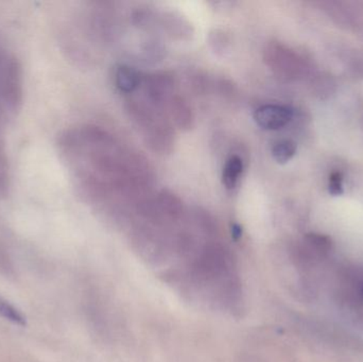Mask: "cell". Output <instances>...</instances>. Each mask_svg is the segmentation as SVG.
Masks as SVG:
<instances>
[{
    "instance_id": "obj_1",
    "label": "cell",
    "mask_w": 363,
    "mask_h": 362,
    "mask_svg": "<svg viewBox=\"0 0 363 362\" xmlns=\"http://www.w3.org/2000/svg\"><path fill=\"white\" fill-rule=\"evenodd\" d=\"M128 112L152 150L160 153L172 150L174 134L157 106L150 101L145 104L143 101L131 100L128 104Z\"/></svg>"
},
{
    "instance_id": "obj_2",
    "label": "cell",
    "mask_w": 363,
    "mask_h": 362,
    "mask_svg": "<svg viewBox=\"0 0 363 362\" xmlns=\"http://www.w3.org/2000/svg\"><path fill=\"white\" fill-rule=\"evenodd\" d=\"M23 81L21 63L13 53L0 49V110L14 116L23 103Z\"/></svg>"
},
{
    "instance_id": "obj_3",
    "label": "cell",
    "mask_w": 363,
    "mask_h": 362,
    "mask_svg": "<svg viewBox=\"0 0 363 362\" xmlns=\"http://www.w3.org/2000/svg\"><path fill=\"white\" fill-rule=\"evenodd\" d=\"M291 119L292 111L279 104H264L254 112V120L257 125L269 131L283 129Z\"/></svg>"
},
{
    "instance_id": "obj_4",
    "label": "cell",
    "mask_w": 363,
    "mask_h": 362,
    "mask_svg": "<svg viewBox=\"0 0 363 362\" xmlns=\"http://www.w3.org/2000/svg\"><path fill=\"white\" fill-rule=\"evenodd\" d=\"M264 59L267 65L281 76H292L296 69V57L288 49L277 43H272L266 47Z\"/></svg>"
},
{
    "instance_id": "obj_5",
    "label": "cell",
    "mask_w": 363,
    "mask_h": 362,
    "mask_svg": "<svg viewBox=\"0 0 363 362\" xmlns=\"http://www.w3.org/2000/svg\"><path fill=\"white\" fill-rule=\"evenodd\" d=\"M163 108L167 110L170 119L179 129L188 131L194 127V112L188 102L178 94L174 93V95L170 96Z\"/></svg>"
},
{
    "instance_id": "obj_6",
    "label": "cell",
    "mask_w": 363,
    "mask_h": 362,
    "mask_svg": "<svg viewBox=\"0 0 363 362\" xmlns=\"http://www.w3.org/2000/svg\"><path fill=\"white\" fill-rule=\"evenodd\" d=\"M160 17L161 27L168 35L179 40H191L194 29L185 17L174 12H164Z\"/></svg>"
},
{
    "instance_id": "obj_7",
    "label": "cell",
    "mask_w": 363,
    "mask_h": 362,
    "mask_svg": "<svg viewBox=\"0 0 363 362\" xmlns=\"http://www.w3.org/2000/svg\"><path fill=\"white\" fill-rule=\"evenodd\" d=\"M115 83L119 91L125 94H131L140 87L142 78L135 68L121 65L115 72Z\"/></svg>"
},
{
    "instance_id": "obj_8",
    "label": "cell",
    "mask_w": 363,
    "mask_h": 362,
    "mask_svg": "<svg viewBox=\"0 0 363 362\" xmlns=\"http://www.w3.org/2000/svg\"><path fill=\"white\" fill-rule=\"evenodd\" d=\"M243 169H245V165L239 155L235 154L228 157L222 171V183L226 189L233 191L238 186Z\"/></svg>"
},
{
    "instance_id": "obj_9",
    "label": "cell",
    "mask_w": 363,
    "mask_h": 362,
    "mask_svg": "<svg viewBox=\"0 0 363 362\" xmlns=\"http://www.w3.org/2000/svg\"><path fill=\"white\" fill-rule=\"evenodd\" d=\"M296 142L290 140H281L272 147V157L279 164H286L296 155Z\"/></svg>"
},
{
    "instance_id": "obj_10",
    "label": "cell",
    "mask_w": 363,
    "mask_h": 362,
    "mask_svg": "<svg viewBox=\"0 0 363 362\" xmlns=\"http://www.w3.org/2000/svg\"><path fill=\"white\" fill-rule=\"evenodd\" d=\"M208 43L216 53L224 55L230 47V38L223 30L215 29L209 33Z\"/></svg>"
},
{
    "instance_id": "obj_11",
    "label": "cell",
    "mask_w": 363,
    "mask_h": 362,
    "mask_svg": "<svg viewBox=\"0 0 363 362\" xmlns=\"http://www.w3.org/2000/svg\"><path fill=\"white\" fill-rule=\"evenodd\" d=\"M10 182L9 174V162L6 157V149L0 140V199L6 196Z\"/></svg>"
},
{
    "instance_id": "obj_12",
    "label": "cell",
    "mask_w": 363,
    "mask_h": 362,
    "mask_svg": "<svg viewBox=\"0 0 363 362\" xmlns=\"http://www.w3.org/2000/svg\"><path fill=\"white\" fill-rule=\"evenodd\" d=\"M0 316L4 317L6 320L11 321V322L15 323V324L21 325V327H25L26 325L25 317L14 306L11 305L1 297H0Z\"/></svg>"
},
{
    "instance_id": "obj_13",
    "label": "cell",
    "mask_w": 363,
    "mask_h": 362,
    "mask_svg": "<svg viewBox=\"0 0 363 362\" xmlns=\"http://www.w3.org/2000/svg\"><path fill=\"white\" fill-rule=\"evenodd\" d=\"M343 176L340 172H333L330 176L328 191L333 196H340L343 193Z\"/></svg>"
}]
</instances>
